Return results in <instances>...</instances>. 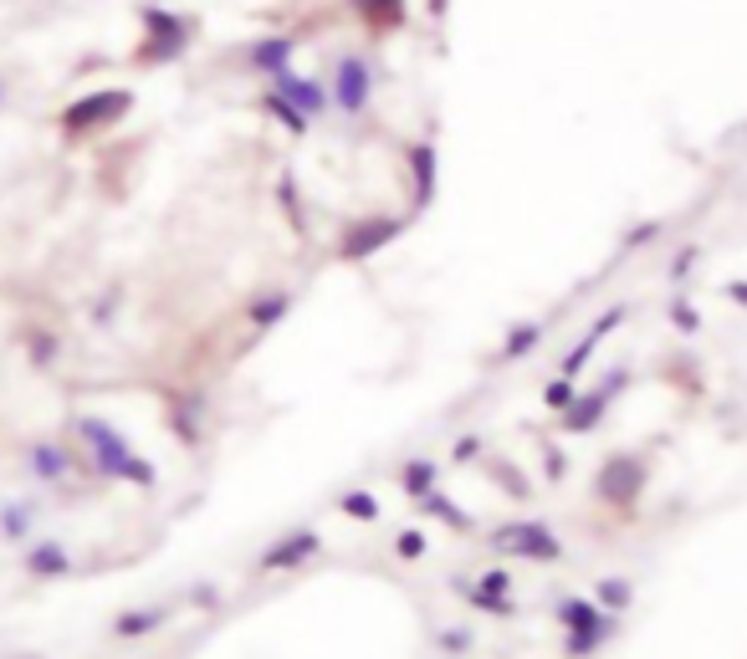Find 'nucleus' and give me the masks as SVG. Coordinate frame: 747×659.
<instances>
[{
	"instance_id": "obj_11",
	"label": "nucleus",
	"mask_w": 747,
	"mask_h": 659,
	"mask_svg": "<svg viewBox=\"0 0 747 659\" xmlns=\"http://www.w3.org/2000/svg\"><path fill=\"white\" fill-rule=\"evenodd\" d=\"M298 36L292 31H277V36H261V42L246 46V72L256 77H277L282 67H292V57H298Z\"/></svg>"
},
{
	"instance_id": "obj_6",
	"label": "nucleus",
	"mask_w": 747,
	"mask_h": 659,
	"mask_svg": "<svg viewBox=\"0 0 747 659\" xmlns=\"http://www.w3.org/2000/svg\"><path fill=\"white\" fill-rule=\"evenodd\" d=\"M129 108H134V92L129 88H103V92H88V98L67 103L57 123H62V133L82 138V133H98V129H108V123H119Z\"/></svg>"
},
{
	"instance_id": "obj_12",
	"label": "nucleus",
	"mask_w": 747,
	"mask_h": 659,
	"mask_svg": "<svg viewBox=\"0 0 747 659\" xmlns=\"http://www.w3.org/2000/svg\"><path fill=\"white\" fill-rule=\"evenodd\" d=\"M554 618L564 624V634H589V629H610V634H620V618L614 614H604L594 599H558L554 603Z\"/></svg>"
},
{
	"instance_id": "obj_1",
	"label": "nucleus",
	"mask_w": 747,
	"mask_h": 659,
	"mask_svg": "<svg viewBox=\"0 0 747 659\" xmlns=\"http://www.w3.org/2000/svg\"><path fill=\"white\" fill-rule=\"evenodd\" d=\"M144 21V46H138V67H165V62H180L194 42V15L165 11V5H144L138 11Z\"/></svg>"
},
{
	"instance_id": "obj_7",
	"label": "nucleus",
	"mask_w": 747,
	"mask_h": 659,
	"mask_svg": "<svg viewBox=\"0 0 747 659\" xmlns=\"http://www.w3.org/2000/svg\"><path fill=\"white\" fill-rule=\"evenodd\" d=\"M410 215H369V220H354L344 225L338 235V261H369L374 250H384L389 241H400Z\"/></svg>"
},
{
	"instance_id": "obj_18",
	"label": "nucleus",
	"mask_w": 747,
	"mask_h": 659,
	"mask_svg": "<svg viewBox=\"0 0 747 659\" xmlns=\"http://www.w3.org/2000/svg\"><path fill=\"white\" fill-rule=\"evenodd\" d=\"M543 333H548V327H543L538 317H533V323H512V327H508V337H502V348H497V358H492V364H497V368L523 364L527 353H533V348H538V343H543Z\"/></svg>"
},
{
	"instance_id": "obj_38",
	"label": "nucleus",
	"mask_w": 747,
	"mask_h": 659,
	"mask_svg": "<svg viewBox=\"0 0 747 659\" xmlns=\"http://www.w3.org/2000/svg\"><path fill=\"white\" fill-rule=\"evenodd\" d=\"M497 476H502V485H508V496H517V501H527L533 496V485H527V476L512 460H497Z\"/></svg>"
},
{
	"instance_id": "obj_15",
	"label": "nucleus",
	"mask_w": 747,
	"mask_h": 659,
	"mask_svg": "<svg viewBox=\"0 0 747 659\" xmlns=\"http://www.w3.org/2000/svg\"><path fill=\"white\" fill-rule=\"evenodd\" d=\"M292 302H298V297L287 292V287L256 292L252 302H246V327H252V333H267V327H277L282 317H292Z\"/></svg>"
},
{
	"instance_id": "obj_44",
	"label": "nucleus",
	"mask_w": 747,
	"mask_h": 659,
	"mask_svg": "<svg viewBox=\"0 0 747 659\" xmlns=\"http://www.w3.org/2000/svg\"><path fill=\"white\" fill-rule=\"evenodd\" d=\"M722 292H727V302H737V308H747V281H727Z\"/></svg>"
},
{
	"instance_id": "obj_22",
	"label": "nucleus",
	"mask_w": 747,
	"mask_h": 659,
	"mask_svg": "<svg viewBox=\"0 0 747 659\" xmlns=\"http://www.w3.org/2000/svg\"><path fill=\"white\" fill-rule=\"evenodd\" d=\"M415 512L420 516H435V522H446L450 532H477V516L466 512L461 501H450L446 491H431L425 501H415Z\"/></svg>"
},
{
	"instance_id": "obj_31",
	"label": "nucleus",
	"mask_w": 747,
	"mask_h": 659,
	"mask_svg": "<svg viewBox=\"0 0 747 659\" xmlns=\"http://www.w3.org/2000/svg\"><path fill=\"white\" fill-rule=\"evenodd\" d=\"M671 327H676V333H702V308H696V302H691V297L687 292H676L671 297Z\"/></svg>"
},
{
	"instance_id": "obj_33",
	"label": "nucleus",
	"mask_w": 747,
	"mask_h": 659,
	"mask_svg": "<svg viewBox=\"0 0 747 659\" xmlns=\"http://www.w3.org/2000/svg\"><path fill=\"white\" fill-rule=\"evenodd\" d=\"M589 358H594V343H589V337H579V343H573V348L558 358V379H573V383H579V373L589 368Z\"/></svg>"
},
{
	"instance_id": "obj_10",
	"label": "nucleus",
	"mask_w": 747,
	"mask_h": 659,
	"mask_svg": "<svg viewBox=\"0 0 747 659\" xmlns=\"http://www.w3.org/2000/svg\"><path fill=\"white\" fill-rule=\"evenodd\" d=\"M267 88H271V92H282L287 103L298 108V113L308 118V123L328 113V88H323V82H313V77L292 72V67H282L277 77H267Z\"/></svg>"
},
{
	"instance_id": "obj_27",
	"label": "nucleus",
	"mask_w": 747,
	"mask_h": 659,
	"mask_svg": "<svg viewBox=\"0 0 747 659\" xmlns=\"http://www.w3.org/2000/svg\"><path fill=\"white\" fill-rule=\"evenodd\" d=\"M573 399H579V383H573V379H558V373H554V379L543 383V410L568 414V410H573Z\"/></svg>"
},
{
	"instance_id": "obj_13",
	"label": "nucleus",
	"mask_w": 747,
	"mask_h": 659,
	"mask_svg": "<svg viewBox=\"0 0 747 659\" xmlns=\"http://www.w3.org/2000/svg\"><path fill=\"white\" fill-rule=\"evenodd\" d=\"M26 466H31V481H42V485H62L67 476H73V450H67L62 439H31Z\"/></svg>"
},
{
	"instance_id": "obj_9",
	"label": "nucleus",
	"mask_w": 747,
	"mask_h": 659,
	"mask_svg": "<svg viewBox=\"0 0 747 659\" xmlns=\"http://www.w3.org/2000/svg\"><path fill=\"white\" fill-rule=\"evenodd\" d=\"M323 552V537H317L313 527H298V532H287V537H277V543L267 547V552L256 557V572H292V568H308L313 557Z\"/></svg>"
},
{
	"instance_id": "obj_34",
	"label": "nucleus",
	"mask_w": 747,
	"mask_h": 659,
	"mask_svg": "<svg viewBox=\"0 0 747 659\" xmlns=\"http://www.w3.org/2000/svg\"><path fill=\"white\" fill-rule=\"evenodd\" d=\"M123 481L134 485V491H154V485H159V466H154L149 455H134V460L123 466Z\"/></svg>"
},
{
	"instance_id": "obj_40",
	"label": "nucleus",
	"mask_w": 747,
	"mask_h": 659,
	"mask_svg": "<svg viewBox=\"0 0 747 659\" xmlns=\"http://www.w3.org/2000/svg\"><path fill=\"white\" fill-rule=\"evenodd\" d=\"M394 552H400L404 562H415V557H425V537H420L415 527H404L400 537H394Z\"/></svg>"
},
{
	"instance_id": "obj_4",
	"label": "nucleus",
	"mask_w": 747,
	"mask_h": 659,
	"mask_svg": "<svg viewBox=\"0 0 747 659\" xmlns=\"http://www.w3.org/2000/svg\"><path fill=\"white\" fill-rule=\"evenodd\" d=\"M487 547L523 562H564V537L548 522H502L487 532Z\"/></svg>"
},
{
	"instance_id": "obj_24",
	"label": "nucleus",
	"mask_w": 747,
	"mask_h": 659,
	"mask_svg": "<svg viewBox=\"0 0 747 659\" xmlns=\"http://www.w3.org/2000/svg\"><path fill=\"white\" fill-rule=\"evenodd\" d=\"M31 527H36V506L31 501H5L0 506V537L5 543H26Z\"/></svg>"
},
{
	"instance_id": "obj_35",
	"label": "nucleus",
	"mask_w": 747,
	"mask_h": 659,
	"mask_svg": "<svg viewBox=\"0 0 747 659\" xmlns=\"http://www.w3.org/2000/svg\"><path fill=\"white\" fill-rule=\"evenodd\" d=\"M435 645H441V655H466V649L477 645V634L466 629V624H456V629H441V634H435Z\"/></svg>"
},
{
	"instance_id": "obj_45",
	"label": "nucleus",
	"mask_w": 747,
	"mask_h": 659,
	"mask_svg": "<svg viewBox=\"0 0 747 659\" xmlns=\"http://www.w3.org/2000/svg\"><path fill=\"white\" fill-rule=\"evenodd\" d=\"M425 11H431V21H446V11H450V0H425Z\"/></svg>"
},
{
	"instance_id": "obj_17",
	"label": "nucleus",
	"mask_w": 747,
	"mask_h": 659,
	"mask_svg": "<svg viewBox=\"0 0 747 659\" xmlns=\"http://www.w3.org/2000/svg\"><path fill=\"white\" fill-rule=\"evenodd\" d=\"M169 624V603H149V608H123L119 618H113V639H149L154 629H165Z\"/></svg>"
},
{
	"instance_id": "obj_43",
	"label": "nucleus",
	"mask_w": 747,
	"mask_h": 659,
	"mask_svg": "<svg viewBox=\"0 0 747 659\" xmlns=\"http://www.w3.org/2000/svg\"><path fill=\"white\" fill-rule=\"evenodd\" d=\"M113 302H119V287H108V292H103V302L92 308V323H98V327H108V323H113Z\"/></svg>"
},
{
	"instance_id": "obj_3",
	"label": "nucleus",
	"mask_w": 747,
	"mask_h": 659,
	"mask_svg": "<svg viewBox=\"0 0 747 659\" xmlns=\"http://www.w3.org/2000/svg\"><path fill=\"white\" fill-rule=\"evenodd\" d=\"M77 445L88 450L92 476H103V481H123V466L138 455L134 445H129V435H123L119 425H108L103 414H82V420H77Z\"/></svg>"
},
{
	"instance_id": "obj_20",
	"label": "nucleus",
	"mask_w": 747,
	"mask_h": 659,
	"mask_svg": "<svg viewBox=\"0 0 747 659\" xmlns=\"http://www.w3.org/2000/svg\"><path fill=\"white\" fill-rule=\"evenodd\" d=\"M194 414H200V399H194V394H169L165 399V420L175 425V435H180L185 450H194V445H200V420H194Z\"/></svg>"
},
{
	"instance_id": "obj_42",
	"label": "nucleus",
	"mask_w": 747,
	"mask_h": 659,
	"mask_svg": "<svg viewBox=\"0 0 747 659\" xmlns=\"http://www.w3.org/2000/svg\"><path fill=\"white\" fill-rule=\"evenodd\" d=\"M277 194H282V210H287V215H298V225H302V200H298V179H292V175H282V179H277Z\"/></svg>"
},
{
	"instance_id": "obj_8",
	"label": "nucleus",
	"mask_w": 747,
	"mask_h": 659,
	"mask_svg": "<svg viewBox=\"0 0 747 659\" xmlns=\"http://www.w3.org/2000/svg\"><path fill=\"white\" fill-rule=\"evenodd\" d=\"M625 389H629V368H610V373H604V383H599V389H589V394H579V399H573V410L558 414V420H564L568 435H589V429H599V420L610 414L614 394H625Z\"/></svg>"
},
{
	"instance_id": "obj_26",
	"label": "nucleus",
	"mask_w": 747,
	"mask_h": 659,
	"mask_svg": "<svg viewBox=\"0 0 747 659\" xmlns=\"http://www.w3.org/2000/svg\"><path fill=\"white\" fill-rule=\"evenodd\" d=\"M594 603L604 608V614H625L629 603H635V583L629 578H599V588H594Z\"/></svg>"
},
{
	"instance_id": "obj_46",
	"label": "nucleus",
	"mask_w": 747,
	"mask_h": 659,
	"mask_svg": "<svg viewBox=\"0 0 747 659\" xmlns=\"http://www.w3.org/2000/svg\"><path fill=\"white\" fill-rule=\"evenodd\" d=\"M0 103H5V82H0Z\"/></svg>"
},
{
	"instance_id": "obj_36",
	"label": "nucleus",
	"mask_w": 747,
	"mask_h": 659,
	"mask_svg": "<svg viewBox=\"0 0 747 659\" xmlns=\"http://www.w3.org/2000/svg\"><path fill=\"white\" fill-rule=\"evenodd\" d=\"M656 235H666V225H660V220H640V225H635V231H629L625 241H620V256H629V250L650 246V241H656Z\"/></svg>"
},
{
	"instance_id": "obj_5",
	"label": "nucleus",
	"mask_w": 747,
	"mask_h": 659,
	"mask_svg": "<svg viewBox=\"0 0 747 659\" xmlns=\"http://www.w3.org/2000/svg\"><path fill=\"white\" fill-rule=\"evenodd\" d=\"M645 481H650V466H645V455L620 450V455H610V460L599 466L594 496L604 501V506H614V512H629V506L640 501Z\"/></svg>"
},
{
	"instance_id": "obj_14",
	"label": "nucleus",
	"mask_w": 747,
	"mask_h": 659,
	"mask_svg": "<svg viewBox=\"0 0 747 659\" xmlns=\"http://www.w3.org/2000/svg\"><path fill=\"white\" fill-rule=\"evenodd\" d=\"M404 164H410V179H415V210H425L435 200V185H441V154H435V144H410Z\"/></svg>"
},
{
	"instance_id": "obj_21",
	"label": "nucleus",
	"mask_w": 747,
	"mask_h": 659,
	"mask_svg": "<svg viewBox=\"0 0 747 659\" xmlns=\"http://www.w3.org/2000/svg\"><path fill=\"white\" fill-rule=\"evenodd\" d=\"M348 5H354V15H359L364 26L384 36V31L404 26V5H410V0H348Z\"/></svg>"
},
{
	"instance_id": "obj_29",
	"label": "nucleus",
	"mask_w": 747,
	"mask_h": 659,
	"mask_svg": "<svg viewBox=\"0 0 747 659\" xmlns=\"http://www.w3.org/2000/svg\"><path fill=\"white\" fill-rule=\"evenodd\" d=\"M338 512L354 516V522H379V496H374V491H344V496H338Z\"/></svg>"
},
{
	"instance_id": "obj_30",
	"label": "nucleus",
	"mask_w": 747,
	"mask_h": 659,
	"mask_svg": "<svg viewBox=\"0 0 747 659\" xmlns=\"http://www.w3.org/2000/svg\"><path fill=\"white\" fill-rule=\"evenodd\" d=\"M702 261V246H696V241H691V246H681L671 256V266H666V281H671L676 292H687V281H691V266Z\"/></svg>"
},
{
	"instance_id": "obj_25",
	"label": "nucleus",
	"mask_w": 747,
	"mask_h": 659,
	"mask_svg": "<svg viewBox=\"0 0 747 659\" xmlns=\"http://www.w3.org/2000/svg\"><path fill=\"white\" fill-rule=\"evenodd\" d=\"M261 113H267L271 118V123H282V129L287 133H292V138H302V133H308V129H313V123H308V118H302L298 113V108H292V103H287V98H282V92H261Z\"/></svg>"
},
{
	"instance_id": "obj_19",
	"label": "nucleus",
	"mask_w": 747,
	"mask_h": 659,
	"mask_svg": "<svg viewBox=\"0 0 747 659\" xmlns=\"http://www.w3.org/2000/svg\"><path fill=\"white\" fill-rule=\"evenodd\" d=\"M400 491L410 501H425L431 491H441V466H435L431 455H415V460H404L400 466Z\"/></svg>"
},
{
	"instance_id": "obj_32",
	"label": "nucleus",
	"mask_w": 747,
	"mask_h": 659,
	"mask_svg": "<svg viewBox=\"0 0 747 659\" xmlns=\"http://www.w3.org/2000/svg\"><path fill=\"white\" fill-rule=\"evenodd\" d=\"M625 323H629V308H625V302H614V308H604V312L594 317V323H589V333H583V337H589V343L599 348V343H604V337H610L614 327H625Z\"/></svg>"
},
{
	"instance_id": "obj_28",
	"label": "nucleus",
	"mask_w": 747,
	"mask_h": 659,
	"mask_svg": "<svg viewBox=\"0 0 747 659\" xmlns=\"http://www.w3.org/2000/svg\"><path fill=\"white\" fill-rule=\"evenodd\" d=\"M614 634L610 629H594V634H564V655L568 659H594L599 649L610 645Z\"/></svg>"
},
{
	"instance_id": "obj_2",
	"label": "nucleus",
	"mask_w": 747,
	"mask_h": 659,
	"mask_svg": "<svg viewBox=\"0 0 747 659\" xmlns=\"http://www.w3.org/2000/svg\"><path fill=\"white\" fill-rule=\"evenodd\" d=\"M374 62L364 52H338L328 67V103L338 118H364L374 103Z\"/></svg>"
},
{
	"instance_id": "obj_16",
	"label": "nucleus",
	"mask_w": 747,
	"mask_h": 659,
	"mask_svg": "<svg viewBox=\"0 0 747 659\" xmlns=\"http://www.w3.org/2000/svg\"><path fill=\"white\" fill-rule=\"evenodd\" d=\"M21 568H26L31 578H46V583H52V578H67V572L77 568V562H73V552H67V547L46 537V543H31V547H26Z\"/></svg>"
},
{
	"instance_id": "obj_39",
	"label": "nucleus",
	"mask_w": 747,
	"mask_h": 659,
	"mask_svg": "<svg viewBox=\"0 0 747 659\" xmlns=\"http://www.w3.org/2000/svg\"><path fill=\"white\" fill-rule=\"evenodd\" d=\"M481 450H487V439H481V435H461L456 445H450V460H456V466H471Z\"/></svg>"
},
{
	"instance_id": "obj_41",
	"label": "nucleus",
	"mask_w": 747,
	"mask_h": 659,
	"mask_svg": "<svg viewBox=\"0 0 747 659\" xmlns=\"http://www.w3.org/2000/svg\"><path fill=\"white\" fill-rule=\"evenodd\" d=\"M477 588H487V593H512V572L508 568H487L481 578H471Z\"/></svg>"
},
{
	"instance_id": "obj_37",
	"label": "nucleus",
	"mask_w": 747,
	"mask_h": 659,
	"mask_svg": "<svg viewBox=\"0 0 747 659\" xmlns=\"http://www.w3.org/2000/svg\"><path fill=\"white\" fill-rule=\"evenodd\" d=\"M57 353H62V343L52 333H31V364L36 368H52L57 364Z\"/></svg>"
},
{
	"instance_id": "obj_23",
	"label": "nucleus",
	"mask_w": 747,
	"mask_h": 659,
	"mask_svg": "<svg viewBox=\"0 0 747 659\" xmlns=\"http://www.w3.org/2000/svg\"><path fill=\"white\" fill-rule=\"evenodd\" d=\"M450 588H456V593H461L477 614H492V618H512V614H517L512 593H487V588H477L471 578H450Z\"/></svg>"
}]
</instances>
